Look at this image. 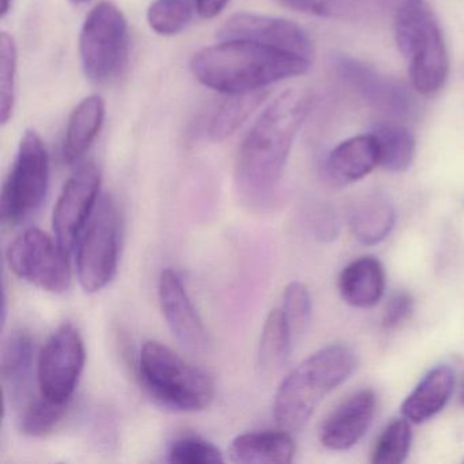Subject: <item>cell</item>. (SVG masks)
Segmentation results:
<instances>
[{
    "instance_id": "obj_1",
    "label": "cell",
    "mask_w": 464,
    "mask_h": 464,
    "mask_svg": "<svg viewBox=\"0 0 464 464\" xmlns=\"http://www.w3.org/2000/svg\"><path fill=\"white\" fill-rule=\"evenodd\" d=\"M309 107L308 92H284L260 113L244 138L236 160L235 179L246 202L262 205L273 197Z\"/></svg>"
},
{
    "instance_id": "obj_2",
    "label": "cell",
    "mask_w": 464,
    "mask_h": 464,
    "mask_svg": "<svg viewBox=\"0 0 464 464\" xmlns=\"http://www.w3.org/2000/svg\"><path fill=\"white\" fill-rule=\"evenodd\" d=\"M312 62L246 42H221L203 48L191 61L202 85L225 94L265 91L267 86L308 72Z\"/></svg>"
},
{
    "instance_id": "obj_3",
    "label": "cell",
    "mask_w": 464,
    "mask_h": 464,
    "mask_svg": "<svg viewBox=\"0 0 464 464\" xmlns=\"http://www.w3.org/2000/svg\"><path fill=\"white\" fill-rule=\"evenodd\" d=\"M357 357L346 344H328L295 366L279 385L274 401L276 425L300 430L328 393L346 382Z\"/></svg>"
},
{
    "instance_id": "obj_4",
    "label": "cell",
    "mask_w": 464,
    "mask_h": 464,
    "mask_svg": "<svg viewBox=\"0 0 464 464\" xmlns=\"http://www.w3.org/2000/svg\"><path fill=\"white\" fill-rule=\"evenodd\" d=\"M395 40L418 93L433 96L450 72V59L439 21L425 0H404L395 17Z\"/></svg>"
},
{
    "instance_id": "obj_5",
    "label": "cell",
    "mask_w": 464,
    "mask_h": 464,
    "mask_svg": "<svg viewBox=\"0 0 464 464\" xmlns=\"http://www.w3.org/2000/svg\"><path fill=\"white\" fill-rule=\"evenodd\" d=\"M138 368L150 395L172 409L200 411L208 409L216 396V385L205 371L160 342L143 344Z\"/></svg>"
},
{
    "instance_id": "obj_6",
    "label": "cell",
    "mask_w": 464,
    "mask_h": 464,
    "mask_svg": "<svg viewBox=\"0 0 464 464\" xmlns=\"http://www.w3.org/2000/svg\"><path fill=\"white\" fill-rule=\"evenodd\" d=\"M129 24L112 4H100L83 23L80 37L81 61L86 77L96 83L115 80L129 62Z\"/></svg>"
},
{
    "instance_id": "obj_7",
    "label": "cell",
    "mask_w": 464,
    "mask_h": 464,
    "mask_svg": "<svg viewBox=\"0 0 464 464\" xmlns=\"http://www.w3.org/2000/svg\"><path fill=\"white\" fill-rule=\"evenodd\" d=\"M50 181V157L42 137L26 131L0 197V213L10 227L25 221L42 206Z\"/></svg>"
},
{
    "instance_id": "obj_8",
    "label": "cell",
    "mask_w": 464,
    "mask_h": 464,
    "mask_svg": "<svg viewBox=\"0 0 464 464\" xmlns=\"http://www.w3.org/2000/svg\"><path fill=\"white\" fill-rule=\"evenodd\" d=\"M119 252L121 217L112 198L104 195L78 240L77 273L85 292H100L112 281Z\"/></svg>"
},
{
    "instance_id": "obj_9",
    "label": "cell",
    "mask_w": 464,
    "mask_h": 464,
    "mask_svg": "<svg viewBox=\"0 0 464 464\" xmlns=\"http://www.w3.org/2000/svg\"><path fill=\"white\" fill-rule=\"evenodd\" d=\"M7 263L18 278L45 292H67L72 284L69 252L58 241L37 227H29L13 240L6 252Z\"/></svg>"
},
{
    "instance_id": "obj_10",
    "label": "cell",
    "mask_w": 464,
    "mask_h": 464,
    "mask_svg": "<svg viewBox=\"0 0 464 464\" xmlns=\"http://www.w3.org/2000/svg\"><path fill=\"white\" fill-rule=\"evenodd\" d=\"M85 358L80 331L70 323L56 328L40 352L37 362L40 395L58 403H70Z\"/></svg>"
},
{
    "instance_id": "obj_11",
    "label": "cell",
    "mask_w": 464,
    "mask_h": 464,
    "mask_svg": "<svg viewBox=\"0 0 464 464\" xmlns=\"http://www.w3.org/2000/svg\"><path fill=\"white\" fill-rule=\"evenodd\" d=\"M221 42H246L314 62V45L297 24L268 15L240 13L224 24L218 34Z\"/></svg>"
},
{
    "instance_id": "obj_12",
    "label": "cell",
    "mask_w": 464,
    "mask_h": 464,
    "mask_svg": "<svg viewBox=\"0 0 464 464\" xmlns=\"http://www.w3.org/2000/svg\"><path fill=\"white\" fill-rule=\"evenodd\" d=\"M102 186V173L96 165H82L67 180L53 208V227L56 241L64 251L72 252L80 240L86 222L96 208Z\"/></svg>"
},
{
    "instance_id": "obj_13",
    "label": "cell",
    "mask_w": 464,
    "mask_h": 464,
    "mask_svg": "<svg viewBox=\"0 0 464 464\" xmlns=\"http://www.w3.org/2000/svg\"><path fill=\"white\" fill-rule=\"evenodd\" d=\"M159 300L162 314L176 339L192 352L205 350L208 344V331L183 281L170 268L160 276Z\"/></svg>"
},
{
    "instance_id": "obj_14",
    "label": "cell",
    "mask_w": 464,
    "mask_h": 464,
    "mask_svg": "<svg viewBox=\"0 0 464 464\" xmlns=\"http://www.w3.org/2000/svg\"><path fill=\"white\" fill-rule=\"evenodd\" d=\"M376 410V396L361 390L344 399L323 423L320 441L331 450L354 447L368 431Z\"/></svg>"
},
{
    "instance_id": "obj_15",
    "label": "cell",
    "mask_w": 464,
    "mask_h": 464,
    "mask_svg": "<svg viewBox=\"0 0 464 464\" xmlns=\"http://www.w3.org/2000/svg\"><path fill=\"white\" fill-rule=\"evenodd\" d=\"M34 363V342L25 331H13L5 341L0 357V374L7 401L14 404L28 401Z\"/></svg>"
},
{
    "instance_id": "obj_16",
    "label": "cell",
    "mask_w": 464,
    "mask_h": 464,
    "mask_svg": "<svg viewBox=\"0 0 464 464\" xmlns=\"http://www.w3.org/2000/svg\"><path fill=\"white\" fill-rule=\"evenodd\" d=\"M380 165L379 148L372 134L358 135L339 143L325 162V170L339 186L355 183Z\"/></svg>"
},
{
    "instance_id": "obj_17",
    "label": "cell",
    "mask_w": 464,
    "mask_h": 464,
    "mask_svg": "<svg viewBox=\"0 0 464 464\" xmlns=\"http://www.w3.org/2000/svg\"><path fill=\"white\" fill-rule=\"evenodd\" d=\"M455 387V372L450 365H437L422 377L401 404V414L412 423H422L439 414Z\"/></svg>"
},
{
    "instance_id": "obj_18",
    "label": "cell",
    "mask_w": 464,
    "mask_h": 464,
    "mask_svg": "<svg viewBox=\"0 0 464 464\" xmlns=\"http://www.w3.org/2000/svg\"><path fill=\"white\" fill-rule=\"evenodd\" d=\"M349 227L355 240L362 246L382 243L392 232L396 211L391 200L382 194H369L352 203Z\"/></svg>"
},
{
    "instance_id": "obj_19",
    "label": "cell",
    "mask_w": 464,
    "mask_h": 464,
    "mask_svg": "<svg viewBox=\"0 0 464 464\" xmlns=\"http://www.w3.org/2000/svg\"><path fill=\"white\" fill-rule=\"evenodd\" d=\"M338 285L344 303L354 308H373L384 295V268L374 257H360L342 271Z\"/></svg>"
},
{
    "instance_id": "obj_20",
    "label": "cell",
    "mask_w": 464,
    "mask_h": 464,
    "mask_svg": "<svg viewBox=\"0 0 464 464\" xmlns=\"http://www.w3.org/2000/svg\"><path fill=\"white\" fill-rule=\"evenodd\" d=\"M295 453V441L284 429L240 434L229 447L230 460L241 464L290 463Z\"/></svg>"
},
{
    "instance_id": "obj_21",
    "label": "cell",
    "mask_w": 464,
    "mask_h": 464,
    "mask_svg": "<svg viewBox=\"0 0 464 464\" xmlns=\"http://www.w3.org/2000/svg\"><path fill=\"white\" fill-rule=\"evenodd\" d=\"M105 119V102L100 96L86 97L72 111L63 142V160L67 164L85 156L102 131Z\"/></svg>"
},
{
    "instance_id": "obj_22",
    "label": "cell",
    "mask_w": 464,
    "mask_h": 464,
    "mask_svg": "<svg viewBox=\"0 0 464 464\" xmlns=\"http://www.w3.org/2000/svg\"><path fill=\"white\" fill-rule=\"evenodd\" d=\"M341 74L352 83L363 97L376 105H382L385 110L401 112L406 108V97L395 83L390 82L384 77H379L368 67L352 59H341L338 63Z\"/></svg>"
},
{
    "instance_id": "obj_23",
    "label": "cell",
    "mask_w": 464,
    "mask_h": 464,
    "mask_svg": "<svg viewBox=\"0 0 464 464\" xmlns=\"http://www.w3.org/2000/svg\"><path fill=\"white\" fill-rule=\"evenodd\" d=\"M379 148L380 165L390 172H404L409 169L415 157L414 135L409 129L393 123L382 121L371 132Z\"/></svg>"
},
{
    "instance_id": "obj_24",
    "label": "cell",
    "mask_w": 464,
    "mask_h": 464,
    "mask_svg": "<svg viewBox=\"0 0 464 464\" xmlns=\"http://www.w3.org/2000/svg\"><path fill=\"white\" fill-rule=\"evenodd\" d=\"M267 97V92L257 91L251 93L230 94V99L222 102L208 126V138L214 142H221L232 137L246 121L249 116L260 107Z\"/></svg>"
},
{
    "instance_id": "obj_25",
    "label": "cell",
    "mask_w": 464,
    "mask_h": 464,
    "mask_svg": "<svg viewBox=\"0 0 464 464\" xmlns=\"http://www.w3.org/2000/svg\"><path fill=\"white\" fill-rule=\"evenodd\" d=\"M293 339L281 308L273 309L260 336L257 362L263 373L278 372L289 360Z\"/></svg>"
},
{
    "instance_id": "obj_26",
    "label": "cell",
    "mask_w": 464,
    "mask_h": 464,
    "mask_svg": "<svg viewBox=\"0 0 464 464\" xmlns=\"http://www.w3.org/2000/svg\"><path fill=\"white\" fill-rule=\"evenodd\" d=\"M69 403L45 399L44 396H32L23 404L18 412V428L25 436L43 437L51 433L66 414Z\"/></svg>"
},
{
    "instance_id": "obj_27",
    "label": "cell",
    "mask_w": 464,
    "mask_h": 464,
    "mask_svg": "<svg viewBox=\"0 0 464 464\" xmlns=\"http://www.w3.org/2000/svg\"><path fill=\"white\" fill-rule=\"evenodd\" d=\"M195 12V0H154L149 7V25L161 36H175L189 25Z\"/></svg>"
},
{
    "instance_id": "obj_28",
    "label": "cell",
    "mask_w": 464,
    "mask_h": 464,
    "mask_svg": "<svg viewBox=\"0 0 464 464\" xmlns=\"http://www.w3.org/2000/svg\"><path fill=\"white\" fill-rule=\"evenodd\" d=\"M411 428L406 418L393 420L380 434L372 453L374 464H401L411 447Z\"/></svg>"
},
{
    "instance_id": "obj_29",
    "label": "cell",
    "mask_w": 464,
    "mask_h": 464,
    "mask_svg": "<svg viewBox=\"0 0 464 464\" xmlns=\"http://www.w3.org/2000/svg\"><path fill=\"white\" fill-rule=\"evenodd\" d=\"M17 47L10 34H0V121L9 123L15 105Z\"/></svg>"
},
{
    "instance_id": "obj_30",
    "label": "cell",
    "mask_w": 464,
    "mask_h": 464,
    "mask_svg": "<svg viewBox=\"0 0 464 464\" xmlns=\"http://www.w3.org/2000/svg\"><path fill=\"white\" fill-rule=\"evenodd\" d=\"M281 309L289 327L293 343H295L305 334L311 322L312 300L308 287L301 282L287 285Z\"/></svg>"
},
{
    "instance_id": "obj_31",
    "label": "cell",
    "mask_w": 464,
    "mask_h": 464,
    "mask_svg": "<svg viewBox=\"0 0 464 464\" xmlns=\"http://www.w3.org/2000/svg\"><path fill=\"white\" fill-rule=\"evenodd\" d=\"M168 460L178 464H218L225 459L221 450L199 436H183L170 444Z\"/></svg>"
},
{
    "instance_id": "obj_32",
    "label": "cell",
    "mask_w": 464,
    "mask_h": 464,
    "mask_svg": "<svg viewBox=\"0 0 464 464\" xmlns=\"http://www.w3.org/2000/svg\"><path fill=\"white\" fill-rule=\"evenodd\" d=\"M412 312H414V298L411 295L407 292L395 293L385 306L382 325L387 330H393L410 319Z\"/></svg>"
},
{
    "instance_id": "obj_33",
    "label": "cell",
    "mask_w": 464,
    "mask_h": 464,
    "mask_svg": "<svg viewBox=\"0 0 464 464\" xmlns=\"http://www.w3.org/2000/svg\"><path fill=\"white\" fill-rule=\"evenodd\" d=\"M279 2L290 9L306 13V14L319 15V17L335 14L339 4V0H279Z\"/></svg>"
},
{
    "instance_id": "obj_34",
    "label": "cell",
    "mask_w": 464,
    "mask_h": 464,
    "mask_svg": "<svg viewBox=\"0 0 464 464\" xmlns=\"http://www.w3.org/2000/svg\"><path fill=\"white\" fill-rule=\"evenodd\" d=\"M229 2L230 0H195V9L198 15L211 20L221 14Z\"/></svg>"
},
{
    "instance_id": "obj_35",
    "label": "cell",
    "mask_w": 464,
    "mask_h": 464,
    "mask_svg": "<svg viewBox=\"0 0 464 464\" xmlns=\"http://www.w3.org/2000/svg\"><path fill=\"white\" fill-rule=\"evenodd\" d=\"M10 7H12V0H2V10H0V15H2V17H6Z\"/></svg>"
},
{
    "instance_id": "obj_36",
    "label": "cell",
    "mask_w": 464,
    "mask_h": 464,
    "mask_svg": "<svg viewBox=\"0 0 464 464\" xmlns=\"http://www.w3.org/2000/svg\"><path fill=\"white\" fill-rule=\"evenodd\" d=\"M459 401H460L461 406L464 407V376L463 379H461L460 392H459Z\"/></svg>"
},
{
    "instance_id": "obj_37",
    "label": "cell",
    "mask_w": 464,
    "mask_h": 464,
    "mask_svg": "<svg viewBox=\"0 0 464 464\" xmlns=\"http://www.w3.org/2000/svg\"><path fill=\"white\" fill-rule=\"evenodd\" d=\"M72 2L75 5H83L88 4V2H91V0H72Z\"/></svg>"
}]
</instances>
